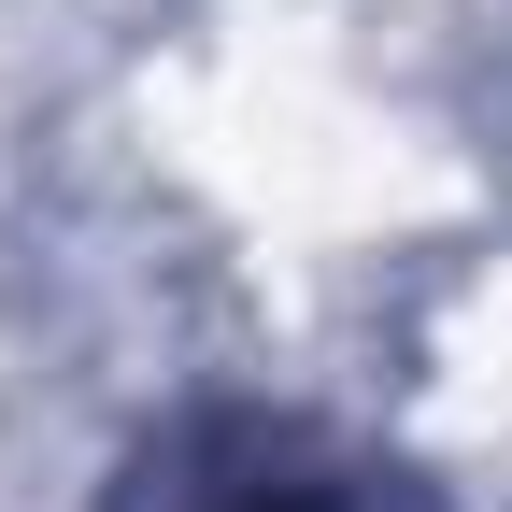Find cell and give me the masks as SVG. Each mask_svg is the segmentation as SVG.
Returning <instances> with one entry per match:
<instances>
[{"label": "cell", "instance_id": "6da1fadb", "mask_svg": "<svg viewBox=\"0 0 512 512\" xmlns=\"http://www.w3.org/2000/svg\"><path fill=\"white\" fill-rule=\"evenodd\" d=\"M128 512H356V470H313L271 427H200L171 456H143Z\"/></svg>", "mask_w": 512, "mask_h": 512}]
</instances>
